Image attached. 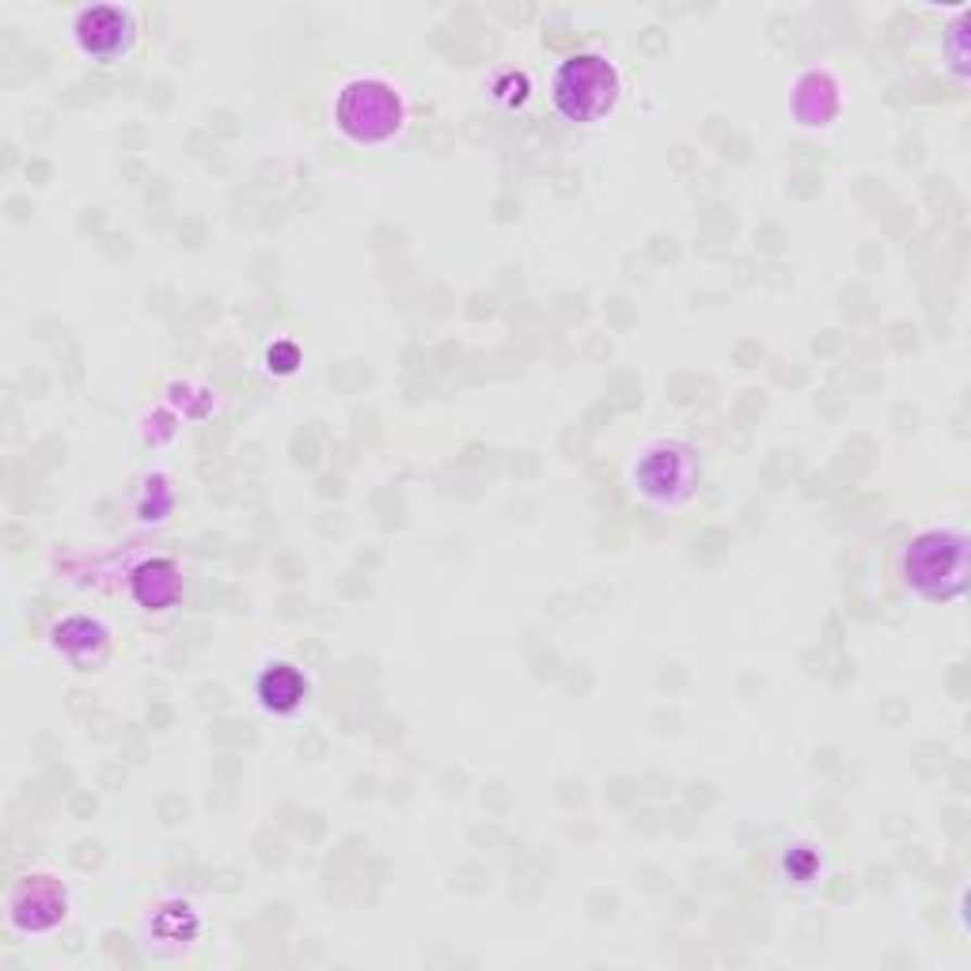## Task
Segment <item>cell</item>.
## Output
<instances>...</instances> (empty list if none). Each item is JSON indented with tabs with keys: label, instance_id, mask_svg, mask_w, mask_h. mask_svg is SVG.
<instances>
[{
	"label": "cell",
	"instance_id": "1",
	"mask_svg": "<svg viewBox=\"0 0 971 971\" xmlns=\"http://www.w3.org/2000/svg\"><path fill=\"white\" fill-rule=\"evenodd\" d=\"M258 688H262L266 706H274V710H292V706L304 698V683H300V676L292 672L289 665H277L274 672H266Z\"/></svg>",
	"mask_w": 971,
	"mask_h": 971
}]
</instances>
